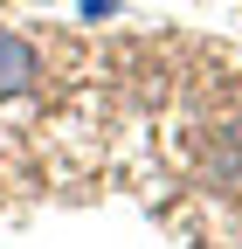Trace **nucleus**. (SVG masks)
Returning <instances> with one entry per match:
<instances>
[{
  "label": "nucleus",
  "instance_id": "1",
  "mask_svg": "<svg viewBox=\"0 0 242 249\" xmlns=\"http://www.w3.org/2000/svg\"><path fill=\"white\" fill-rule=\"evenodd\" d=\"M35 76H42L35 42H28V35H14V28H0V104H7V97H21V90H35Z\"/></svg>",
  "mask_w": 242,
  "mask_h": 249
}]
</instances>
